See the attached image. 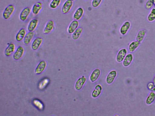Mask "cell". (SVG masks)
<instances>
[{
	"label": "cell",
	"instance_id": "1",
	"mask_svg": "<svg viewBox=\"0 0 155 116\" xmlns=\"http://www.w3.org/2000/svg\"><path fill=\"white\" fill-rule=\"evenodd\" d=\"M15 5L12 4L8 5L5 7L3 11V18L5 20L9 19L15 12Z\"/></svg>",
	"mask_w": 155,
	"mask_h": 116
},
{
	"label": "cell",
	"instance_id": "2",
	"mask_svg": "<svg viewBox=\"0 0 155 116\" xmlns=\"http://www.w3.org/2000/svg\"><path fill=\"white\" fill-rule=\"evenodd\" d=\"M74 5V2L71 0H66L63 4L61 8V11L64 14L69 13Z\"/></svg>",
	"mask_w": 155,
	"mask_h": 116
},
{
	"label": "cell",
	"instance_id": "3",
	"mask_svg": "<svg viewBox=\"0 0 155 116\" xmlns=\"http://www.w3.org/2000/svg\"><path fill=\"white\" fill-rule=\"evenodd\" d=\"M55 28V23L54 21L50 20L47 21L44 28L43 33L45 34H50Z\"/></svg>",
	"mask_w": 155,
	"mask_h": 116
},
{
	"label": "cell",
	"instance_id": "4",
	"mask_svg": "<svg viewBox=\"0 0 155 116\" xmlns=\"http://www.w3.org/2000/svg\"><path fill=\"white\" fill-rule=\"evenodd\" d=\"M31 12V9L29 7H26L24 8L20 12L19 15L20 20L23 21H26Z\"/></svg>",
	"mask_w": 155,
	"mask_h": 116
},
{
	"label": "cell",
	"instance_id": "5",
	"mask_svg": "<svg viewBox=\"0 0 155 116\" xmlns=\"http://www.w3.org/2000/svg\"><path fill=\"white\" fill-rule=\"evenodd\" d=\"M131 23L129 21H124L120 26L119 32L121 35L124 36L128 33L131 27Z\"/></svg>",
	"mask_w": 155,
	"mask_h": 116
},
{
	"label": "cell",
	"instance_id": "6",
	"mask_svg": "<svg viewBox=\"0 0 155 116\" xmlns=\"http://www.w3.org/2000/svg\"><path fill=\"white\" fill-rule=\"evenodd\" d=\"M43 38L41 37H37L35 38L31 43V47L34 50H36L38 49L43 42Z\"/></svg>",
	"mask_w": 155,
	"mask_h": 116
},
{
	"label": "cell",
	"instance_id": "7",
	"mask_svg": "<svg viewBox=\"0 0 155 116\" xmlns=\"http://www.w3.org/2000/svg\"><path fill=\"white\" fill-rule=\"evenodd\" d=\"M128 51L126 48H122L118 52L116 57V60L118 63L122 62L126 56L127 54Z\"/></svg>",
	"mask_w": 155,
	"mask_h": 116
},
{
	"label": "cell",
	"instance_id": "8",
	"mask_svg": "<svg viewBox=\"0 0 155 116\" xmlns=\"http://www.w3.org/2000/svg\"><path fill=\"white\" fill-rule=\"evenodd\" d=\"M87 81V78L85 76L83 75L78 78L76 81L74 88L78 91L81 90L83 88Z\"/></svg>",
	"mask_w": 155,
	"mask_h": 116
},
{
	"label": "cell",
	"instance_id": "9",
	"mask_svg": "<svg viewBox=\"0 0 155 116\" xmlns=\"http://www.w3.org/2000/svg\"><path fill=\"white\" fill-rule=\"evenodd\" d=\"M25 52L24 48L21 46H19L16 49L13 54V59L15 60H18L23 56Z\"/></svg>",
	"mask_w": 155,
	"mask_h": 116
},
{
	"label": "cell",
	"instance_id": "10",
	"mask_svg": "<svg viewBox=\"0 0 155 116\" xmlns=\"http://www.w3.org/2000/svg\"><path fill=\"white\" fill-rule=\"evenodd\" d=\"M117 75V72L115 70H112L110 71L106 78V83L108 85L112 84L115 80Z\"/></svg>",
	"mask_w": 155,
	"mask_h": 116
},
{
	"label": "cell",
	"instance_id": "11",
	"mask_svg": "<svg viewBox=\"0 0 155 116\" xmlns=\"http://www.w3.org/2000/svg\"><path fill=\"white\" fill-rule=\"evenodd\" d=\"M79 23L78 21L73 20L69 24L67 29V32L70 34H72L79 27Z\"/></svg>",
	"mask_w": 155,
	"mask_h": 116
},
{
	"label": "cell",
	"instance_id": "12",
	"mask_svg": "<svg viewBox=\"0 0 155 116\" xmlns=\"http://www.w3.org/2000/svg\"><path fill=\"white\" fill-rule=\"evenodd\" d=\"M39 24V21L36 18L31 19L28 23L27 26V30L28 31H34Z\"/></svg>",
	"mask_w": 155,
	"mask_h": 116
},
{
	"label": "cell",
	"instance_id": "13",
	"mask_svg": "<svg viewBox=\"0 0 155 116\" xmlns=\"http://www.w3.org/2000/svg\"><path fill=\"white\" fill-rule=\"evenodd\" d=\"M84 12V10L82 7H78L73 14V20L78 21L80 20L83 16Z\"/></svg>",
	"mask_w": 155,
	"mask_h": 116
},
{
	"label": "cell",
	"instance_id": "14",
	"mask_svg": "<svg viewBox=\"0 0 155 116\" xmlns=\"http://www.w3.org/2000/svg\"><path fill=\"white\" fill-rule=\"evenodd\" d=\"M43 7V5L41 2H37L32 6L31 9V12L34 15H37L40 12Z\"/></svg>",
	"mask_w": 155,
	"mask_h": 116
},
{
	"label": "cell",
	"instance_id": "15",
	"mask_svg": "<svg viewBox=\"0 0 155 116\" xmlns=\"http://www.w3.org/2000/svg\"><path fill=\"white\" fill-rule=\"evenodd\" d=\"M16 50V45L13 42H10L4 51V54L7 56H9L13 54Z\"/></svg>",
	"mask_w": 155,
	"mask_h": 116
},
{
	"label": "cell",
	"instance_id": "16",
	"mask_svg": "<svg viewBox=\"0 0 155 116\" xmlns=\"http://www.w3.org/2000/svg\"><path fill=\"white\" fill-rule=\"evenodd\" d=\"M47 65V64L46 61L44 60L40 61L35 69V73L37 75L41 74L45 69Z\"/></svg>",
	"mask_w": 155,
	"mask_h": 116
},
{
	"label": "cell",
	"instance_id": "17",
	"mask_svg": "<svg viewBox=\"0 0 155 116\" xmlns=\"http://www.w3.org/2000/svg\"><path fill=\"white\" fill-rule=\"evenodd\" d=\"M101 74L100 69L97 68L94 69L91 73L89 76V80L92 82H96L100 77Z\"/></svg>",
	"mask_w": 155,
	"mask_h": 116
},
{
	"label": "cell",
	"instance_id": "18",
	"mask_svg": "<svg viewBox=\"0 0 155 116\" xmlns=\"http://www.w3.org/2000/svg\"><path fill=\"white\" fill-rule=\"evenodd\" d=\"M50 79L47 77H45L41 79L39 82L38 87L40 90H43L45 89L49 85L50 82Z\"/></svg>",
	"mask_w": 155,
	"mask_h": 116
},
{
	"label": "cell",
	"instance_id": "19",
	"mask_svg": "<svg viewBox=\"0 0 155 116\" xmlns=\"http://www.w3.org/2000/svg\"><path fill=\"white\" fill-rule=\"evenodd\" d=\"M35 34L34 31L27 32L23 41L24 44L26 45H28L31 43L34 40Z\"/></svg>",
	"mask_w": 155,
	"mask_h": 116
},
{
	"label": "cell",
	"instance_id": "20",
	"mask_svg": "<svg viewBox=\"0 0 155 116\" xmlns=\"http://www.w3.org/2000/svg\"><path fill=\"white\" fill-rule=\"evenodd\" d=\"M27 32V30L25 28H21L16 35L15 39L16 41L19 42L23 41Z\"/></svg>",
	"mask_w": 155,
	"mask_h": 116
},
{
	"label": "cell",
	"instance_id": "21",
	"mask_svg": "<svg viewBox=\"0 0 155 116\" xmlns=\"http://www.w3.org/2000/svg\"><path fill=\"white\" fill-rule=\"evenodd\" d=\"M147 33V30L145 29L139 30L136 36L135 40L141 43L145 37Z\"/></svg>",
	"mask_w": 155,
	"mask_h": 116
},
{
	"label": "cell",
	"instance_id": "22",
	"mask_svg": "<svg viewBox=\"0 0 155 116\" xmlns=\"http://www.w3.org/2000/svg\"><path fill=\"white\" fill-rule=\"evenodd\" d=\"M103 90L102 85L100 84L96 85L91 93L92 97L96 98L98 97L101 94Z\"/></svg>",
	"mask_w": 155,
	"mask_h": 116
},
{
	"label": "cell",
	"instance_id": "23",
	"mask_svg": "<svg viewBox=\"0 0 155 116\" xmlns=\"http://www.w3.org/2000/svg\"><path fill=\"white\" fill-rule=\"evenodd\" d=\"M134 55L131 53L127 54L122 62V65L125 67H127L131 64L134 60Z\"/></svg>",
	"mask_w": 155,
	"mask_h": 116
},
{
	"label": "cell",
	"instance_id": "24",
	"mask_svg": "<svg viewBox=\"0 0 155 116\" xmlns=\"http://www.w3.org/2000/svg\"><path fill=\"white\" fill-rule=\"evenodd\" d=\"M140 44L136 40L131 42L128 46V50L129 52L132 53L135 51L140 47Z\"/></svg>",
	"mask_w": 155,
	"mask_h": 116
},
{
	"label": "cell",
	"instance_id": "25",
	"mask_svg": "<svg viewBox=\"0 0 155 116\" xmlns=\"http://www.w3.org/2000/svg\"><path fill=\"white\" fill-rule=\"evenodd\" d=\"M32 104L33 106L37 109L40 111H43L45 108L44 103L40 99L35 98L32 101Z\"/></svg>",
	"mask_w": 155,
	"mask_h": 116
},
{
	"label": "cell",
	"instance_id": "26",
	"mask_svg": "<svg viewBox=\"0 0 155 116\" xmlns=\"http://www.w3.org/2000/svg\"><path fill=\"white\" fill-rule=\"evenodd\" d=\"M83 31V28L81 27H79L71 34V37L72 39L74 40H78L81 36Z\"/></svg>",
	"mask_w": 155,
	"mask_h": 116
},
{
	"label": "cell",
	"instance_id": "27",
	"mask_svg": "<svg viewBox=\"0 0 155 116\" xmlns=\"http://www.w3.org/2000/svg\"><path fill=\"white\" fill-rule=\"evenodd\" d=\"M155 100V92L151 91L147 97L145 101V104L147 105L152 104Z\"/></svg>",
	"mask_w": 155,
	"mask_h": 116
},
{
	"label": "cell",
	"instance_id": "28",
	"mask_svg": "<svg viewBox=\"0 0 155 116\" xmlns=\"http://www.w3.org/2000/svg\"><path fill=\"white\" fill-rule=\"evenodd\" d=\"M147 20L150 22H153L155 21V8H153L150 9L147 16Z\"/></svg>",
	"mask_w": 155,
	"mask_h": 116
},
{
	"label": "cell",
	"instance_id": "29",
	"mask_svg": "<svg viewBox=\"0 0 155 116\" xmlns=\"http://www.w3.org/2000/svg\"><path fill=\"white\" fill-rule=\"evenodd\" d=\"M61 0H51L49 4L50 8L52 9L57 8L60 5Z\"/></svg>",
	"mask_w": 155,
	"mask_h": 116
},
{
	"label": "cell",
	"instance_id": "30",
	"mask_svg": "<svg viewBox=\"0 0 155 116\" xmlns=\"http://www.w3.org/2000/svg\"><path fill=\"white\" fill-rule=\"evenodd\" d=\"M103 1V0H92L91 5L94 8H97L100 6Z\"/></svg>",
	"mask_w": 155,
	"mask_h": 116
},
{
	"label": "cell",
	"instance_id": "31",
	"mask_svg": "<svg viewBox=\"0 0 155 116\" xmlns=\"http://www.w3.org/2000/svg\"><path fill=\"white\" fill-rule=\"evenodd\" d=\"M154 5L153 0H147L145 3V7L146 9L150 10Z\"/></svg>",
	"mask_w": 155,
	"mask_h": 116
},
{
	"label": "cell",
	"instance_id": "32",
	"mask_svg": "<svg viewBox=\"0 0 155 116\" xmlns=\"http://www.w3.org/2000/svg\"><path fill=\"white\" fill-rule=\"evenodd\" d=\"M148 89L151 91H153L155 86L153 82H149L147 85Z\"/></svg>",
	"mask_w": 155,
	"mask_h": 116
},
{
	"label": "cell",
	"instance_id": "33",
	"mask_svg": "<svg viewBox=\"0 0 155 116\" xmlns=\"http://www.w3.org/2000/svg\"><path fill=\"white\" fill-rule=\"evenodd\" d=\"M153 82L155 86V74L153 77Z\"/></svg>",
	"mask_w": 155,
	"mask_h": 116
},
{
	"label": "cell",
	"instance_id": "34",
	"mask_svg": "<svg viewBox=\"0 0 155 116\" xmlns=\"http://www.w3.org/2000/svg\"><path fill=\"white\" fill-rule=\"evenodd\" d=\"M154 5L155 6V0H153Z\"/></svg>",
	"mask_w": 155,
	"mask_h": 116
},
{
	"label": "cell",
	"instance_id": "35",
	"mask_svg": "<svg viewBox=\"0 0 155 116\" xmlns=\"http://www.w3.org/2000/svg\"><path fill=\"white\" fill-rule=\"evenodd\" d=\"M41 0V1H46V0Z\"/></svg>",
	"mask_w": 155,
	"mask_h": 116
},
{
	"label": "cell",
	"instance_id": "36",
	"mask_svg": "<svg viewBox=\"0 0 155 116\" xmlns=\"http://www.w3.org/2000/svg\"><path fill=\"white\" fill-rule=\"evenodd\" d=\"M72 0V1H73L74 2V1H75L76 0Z\"/></svg>",
	"mask_w": 155,
	"mask_h": 116
},
{
	"label": "cell",
	"instance_id": "37",
	"mask_svg": "<svg viewBox=\"0 0 155 116\" xmlns=\"http://www.w3.org/2000/svg\"></svg>",
	"mask_w": 155,
	"mask_h": 116
}]
</instances>
